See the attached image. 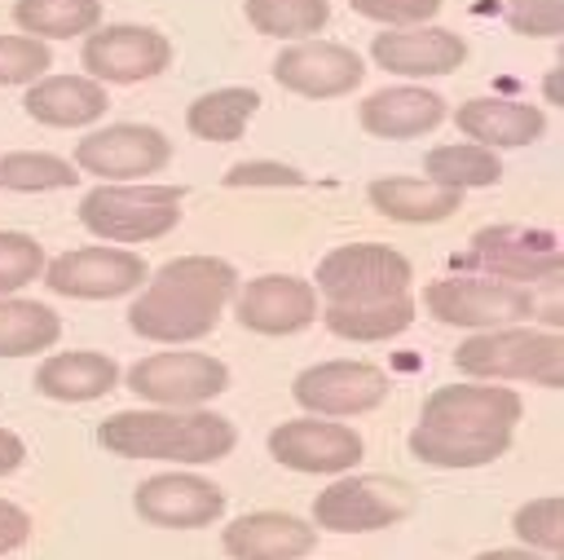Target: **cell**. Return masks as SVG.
Here are the masks:
<instances>
[{"instance_id":"obj_1","label":"cell","mask_w":564,"mask_h":560,"mask_svg":"<svg viewBox=\"0 0 564 560\" xmlns=\"http://www.w3.org/2000/svg\"><path fill=\"white\" fill-rule=\"evenodd\" d=\"M524 406L498 384H441L410 432V454L427 467H485L511 445Z\"/></svg>"},{"instance_id":"obj_2","label":"cell","mask_w":564,"mask_h":560,"mask_svg":"<svg viewBox=\"0 0 564 560\" xmlns=\"http://www.w3.org/2000/svg\"><path fill=\"white\" fill-rule=\"evenodd\" d=\"M141 287L145 291L132 300L128 326L141 340L185 344V340H203L216 326L225 300L238 287V273L229 260L216 256H176Z\"/></svg>"},{"instance_id":"obj_3","label":"cell","mask_w":564,"mask_h":560,"mask_svg":"<svg viewBox=\"0 0 564 560\" xmlns=\"http://www.w3.org/2000/svg\"><path fill=\"white\" fill-rule=\"evenodd\" d=\"M97 441L119 459H163V463H216L234 450L238 432L225 414L203 406L163 410H119L101 419Z\"/></svg>"},{"instance_id":"obj_4","label":"cell","mask_w":564,"mask_h":560,"mask_svg":"<svg viewBox=\"0 0 564 560\" xmlns=\"http://www.w3.org/2000/svg\"><path fill=\"white\" fill-rule=\"evenodd\" d=\"M454 366L471 379H533L542 388L564 384V344L555 331L489 326L454 348Z\"/></svg>"},{"instance_id":"obj_5","label":"cell","mask_w":564,"mask_h":560,"mask_svg":"<svg viewBox=\"0 0 564 560\" xmlns=\"http://www.w3.org/2000/svg\"><path fill=\"white\" fill-rule=\"evenodd\" d=\"M181 185H97L79 203V225L106 243H150L176 229Z\"/></svg>"},{"instance_id":"obj_6","label":"cell","mask_w":564,"mask_h":560,"mask_svg":"<svg viewBox=\"0 0 564 560\" xmlns=\"http://www.w3.org/2000/svg\"><path fill=\"white\" fill-rule=\"evenodd\" d=\"M414 278L410 260L397 247L383 243H344L317 260L313 291L326 295V304H352V300H379L405 291Z\"/></svg>"},{"instance_id":"obj_7","label":"cell","mask_w":564,"mask_h":560,"mask_svg":"<svg viewBox=\"0 0 564 560\" xmlns=\"http://www.w3.org/2000/svg\"><path fill=\"white\" fill-rule=\"evenodd\" d=\"M414 489L397 476H339L313 498L317 529L330 534H370L410 516Z\"/></svg>"},{"instance_id":"obj_8","label":"cell","mask_w":564,"mask_h":560,"mask_svg":"<svg viewBox=\"0 0 564 560\" xmlns=\"http://www.w3.org/2000/svg\"><path fill=\"white\" fill-rule=\"evenodd\" d=\"M423 309L445 326L489 331V326H511L529 317L533 291L502 278H441V282H427Z\"/></svg>"},{"instance_id":"obj_9","label":"cell","mask_w":564,"mask_h":560,"mask_svg":"<svg viewBox=\"0 0 564 560\" xmlns=\"http://www.w3.org/2000/svg\"><path fill=\"white\" fill-rule=\"evenodd\" d=\"M44 282L70 300H115L145 282V260L123 247H75L44 265Z\"/></svg>"},{"instance_id":"obj_10","label":"cell","mask_w":564,"mask_h":560,"mask_svg":"<svg viewBox=\"0 0 564 560\" xmlns=\"http://www.w3.org/2000/svg\"><path fill=\"white\" fill-rule=\"evenodd\" d=\"M229 384L225 362L207 353H154L128 370V388L154 406H203Z\"/></svg>"},{"instance_id":"obj_11","label":"cell","mask_w":564,"mask_h":560,"mask_svg":"<svg viewBox=\"0 0 564 560\" xmlns=\"http://www.w3.org/2000/svg\"><path fill=\"white\" fill-rule=\"evenodd\" d=\"M269 454L291 467V472H308V476H339L348 467H357V459L366 454L361 437L344 423H330L322 414L308 419H286L269 432Z\"/></svg>"},{"instance_id":"obj_12","label":"cell","mask_w":564,"mask_h":560,"mask_svg":"<svg viewBox=\"0 0 564 560\" xmlns=\"http://www.w3.org/2000/svg\"><path fill=\"white\" fill-rule=\"evenodd\" d=\"M291 397L322 419L335 414H366L388 397V375L370 362H322L295 375Z\"/></svg>"},{"instance_id":"obj_13","label":"cell","mask_w":564,"mask_h":560,"mask_svg":"<svg viewBox=\"0 0 564 560\" xmlns=\"http://www.w3.org/2000/svg\"><path fill=\"white\" fill-rule=\"evenodd\" d=\"M167 62H172V44L154 26H132V22L93 26L88 44H84V71L106 84L150 79V75L167 71Z\"/></svg>"},{"instance_id":"obj_14","label":"cell","mask_w":564,"mask_h":560,"mask_svg":"<svg viewBox=\"0 0 564 560\" xmlns=\"http://www.w3.org/2000/svg\"><path fill=\"white\" fill-rule=\"evenodd\" d=\"M172 159V141L150 123H110L88 132L75 146V168L106 176V181H132L150 176Z\"/></svg>"},{"instance_id":"obj_15","label":"cell","mask_w":564,"mask_h":560,"mask_svg":"<svg viewBox=\"0 0 564 560\" xmlns=\"http://www.w3.org/2000/svg\"><path fill=\"white\" fill-rule=\"evenodd\" d=\"M132 507L150 525L198 529V525H212L225 511V494L212 481L194 476V472H159V476H145L137 485Z\"/></svg>"},{"instance_id":"obj_16","label":"cell","mask_w":564,"mask_h":560,"mask_svg":"<svg viewBox=\"0 0 564 560\" xmlns=\"http://www.w3.org/2000/svg\"><path fill=\"white\" fill-rule=\"evenodd\" d=\"M370 57L392 71V75H410V79H427V75H449L467 62V44L454 31L441 26H388L370 40Z\"/></svg>"},{"instance_id":"obj_17","label":"cell","mask_w":564,"mask_h":560,"mask_svg":"<svg viewBox=\"0 0 564 560\" xmlns=\"http://www.w3.org/2000/svg\"><path fill=\"white\" fill-rule=\"evenodd\" d=\"M366 62L344 44H286L273 57V79L300 97H344L361 84Z\"/></svg>"},{"instance_id":"obj_18","label":"cell","mask_w":564,"mask_h":560,"mask_svg":"<svg viewBox=\"0 0 564 560\" xmlns=\"http://www.w3.org/2000/svg\"><path fill=\"white\" fill-rule=\"evenodd\" d=\"M313 317H317V291L313 282H300L291 273H264L238 291V322L256 335H295Z\"/></svg>"},{"instance_id":"obj_19","label":"cell","mask_w":564,"mask_h":560,"mask_svg":"<svg viewBox=\"0 0 564 560\" xmlns=\"http://www.w3.org/2000/svg\"><path fill=\"white\" fill-rule=\"evenodd\" d=\"M476 260L502 278V282H555L560 278V247L551 234H533V229H516V225H489L471 238Z\"/></svg>"},{"instance_id":"obj_20","label":"cell","mask_w":564,"mask_h":560,"mask_svg":"<svg viewBox=\"0 0 564 560\" xmlns=\"http://www.w3.org/2000/svg\"><path fill=\"white\" fill-rule=\"evenodd\" d=\"M220 542L234 560H300L313 551L317 529L286 511H247L225 525Z\"/></svg>"},{"instance_id":"obj_21","label":"cell","mask_w":564,"mask_h":560,"mask_svg":"<svg viewBox=\"0 0 564 560\" xmlns=\"http://www.w3.org/2000/svg\"><path fill=\"white\" fill-rule=\"evenodd\" d=\"M454 123L476 146L511 150V146L538 141L542 128H546V115L538 106H524V101H511V97H471L454 110Z\"/></svg>"},{"instance_id":"obj_22","label":"cell","mask_w":564,"mask_h":560,"mask_svg":"<svg viewBox=\"0 0 564 560\" xmlns=\"http://www.w3.org/2000/svg\"><path fill=\"white\" fill-rule=\"evenodd\" d=\"M361 128L370 137H388V141H405V137H423L445 119V101L432 88H379L361 101L357 110Z\"/></svg>"},{"instance_id":"obj_23","label":"cell","mask_w":564,"mask_h":560,"mask_svg":"<svg viewBox=\"0 0 564 560\" xmlns=\"http://www.w3.org/2000/svg\"><path fill=\"white\" fill-rule=\"evenodd\" d=\"M22 106L35 123L84 128L106 115V88L97 79H79V75H48V79H31Z\"/></svg>"},{"instance_id":"obj_24","label":"cell","mask_w":564,"mask_h":560,"mask_svg":"<svg viewBox=\"0 0 564 560\" xmlns=\"http://www.w3.org/2000/svg\"><path fill=\"white\" fill-rule=\"evenodd\" d=\"M370 207L383 212L388 220L436 225L463 207V190H445L436 181H414V176H379L370 181Z\"/></svg>"},{"instance_id":"obj_25","label":"cell","mask_w":564,"mask_h":560,"mask_svg":"<svg viewBox=\"0 0 564 560\" xmlns=\"http://www.w3.org/2000/svg\"><path fill=\"white\" fill-rule=\"evenodd\" d=\"M115 379H119V366L106 353H88V348L53 353L35 370V388L53 401H97L115 388Z\"/></svg>"},{"instance_id":"obj_26","label":"cell","mask_w":564,"mask_h":560,"mask_svg":"<svg viewBox=\"0 0 564 560\" xmlns=\"http://www.w3.org/2000/svg\"><path fill=\"white\" fill-rule=\"evenodd\" d=\"M326 331H335L339 340H357V344H375V340H392L414 322V300L405 291L397 295H379V300H352V304H326L322 309Z\"/></svg>"},{"instance_id":"obj_27","label":"cell","mask_w":564,"mask_h":560,"mask_svg":"<svg viewBox=\"0 0 564 560\" xmlns=\"http://www.w3.org/2000/svg\"><path fill=\"white\" fill-rule=\"evenodd\" d=\"M256 110H260L256 88H216V93H203L189 101L185 128L203 141H238Z\"/></svg>"},{"instance_id":"obj_28","label":"cell","mask_w":564,"mask_h":560,"mask_svg":"<svg viewBox=\"0 0 564 560\" xmlns=\"http://www.w3.org/2000/svg\"><path fill=\"white\" fill-rule=\"evenodd\" d=\"M62 322L40 300H13L0 295V357H31L57 344Z\"/></svg>"},{"instance_id":"obj_29","label":"cell","mask_w":564,"mask_h":560,"mask_svg":"<svg viewBox=\"0 0 564 560\" xmlns=\"http://www.w3.org/2000/svg\"><path fill=\"white\" fill-rule=\"evenodd\" d=\"M13 22L35 40H70V35H88L101 22V4L97 0H18Z\"/></svg>"},{"instance_id":"obj_30","label":"cell","mask_w":564,"mask_h":560,"mask_svg":"<svg viewBox=\"0 0 564 560\" xmlns=\"http://www.w3.org/2000/svg\"><path fill=\"white\" fill-rule=\"evenodd\" d=\"M423 172L427 181L445 185V190H480L494 185L502 176V163L489 146H436L423 154Z\"/></svg>"},{"instance_id":"obj_31","label":"cell","mask_w":564,"mask_h":560,"mask_svg":"<svg viewBox=\"0 0 564 560\" xmlns=\"http://www.w3.org/2000/svg\"><path fill=\"white\" fill-rule=\"evenodd\" d=\"M247 18L260 35L308 40L330 22V0H247Z\"/></svg>"},{"instance_id":"obj_32","label":"cell","mask_w":564,"mask_h":560,"mask_svg":"<svg viewBox=\"0 0 564 560\" xmlns=\"http://www.w3.org/2000/svg\"><path fill=\"white\" fill-rule=\"evenodd\" d=\"M66 185H75V163H66L57 154L18 150V154L0 159V190L35 194V190H66Z\"/></svg>"},{"instance_id":"obj_33","label":"cell","mask_w":564,"mask_h":560,"mask_svg":"<svg viewBox=\"0 0 564 560\" xmlns=\"http://www.w3.org/2000/svg\"><path fill=\"white\" fill-rule=\"evenodd\" d=\"M560 516H564V503L555 498V494H546V498H533V503H524L520 511H516V520H511V529H516V538L529 547V551H560L564 547V525H560Z\"/></svg>"},{"instance_id":"obj_34","label":"cell","mask_w":564,"mask_h":560,"mask_svg":"<svg viewBox=\"0 0 564 560\" xmlns=\"http://www.w3.org/2000/svg\"><path fill=\"white\" fill-rule=\"evenodd\" d=\"M44 269V251L31 234H18V229H0V295L35 282Z\"/></svg>"},{"instance_id":"obj_35","label":"cell","mask_w":564,"mask_h":560,"mask_svg":"<svg viewBox=\"0 0 564 560\" xmlns=\"http://www.w3.org/2000/svg\"><path fill=\"white\" fill-rule=\"evenodd\" d=\"M53 49L35 35H0V84H31L48 71Z\"/></svg>"},{"instance_id":"obj_36","label":"cell","mask_w":564,"mask_h":560,"mask_svg":"<svg viewBox=\"0 0 564 560\" xmlns=\"http://www.w3.org/2000/svg\"><path fill=\"white\" fill-rule=\"evenodd\" d=\"M502 13L511 31L533 40H551L564 31V0H502Z\"/></svg>"},{"instance_id":"obj_37","label":"cell","mask_w":564,"mask_h":560,"mask_svg":"<svg viewBox=\"0 0 564 560\" xmlns=\"http://www.w3.org/2000/svg\"><path fill=\"white\" fill-rule=\"evenodd\" d=\"M348 4L383 26H419L441 9V0H348Z\"/></svg>"},{"instance_id":"obj_38","label":"cell","mask_w":564,"mask_h":560,"mask_svg":"<svg viewBox=\"0 0 564 560\" xmlns=\"http://www.w3.org/2000/svg\"><path fill=\"white\" fill-rule=\"evenodd\" d=\"M225 185H234V190H242V185H304V172L273 163V159H247V163H234L225 172Z\"/></svg>"},{"instance_id":"obj_39","label":"cell","mask_w":564,"mask_h":560,"mask_svg":"<svg viewBox=\"0 0 564 560\" xmlns=\"http://www.w3.org/2000/svg\"><path fill=\"white\" fill-rule=\"evenodd\" d=\"M26 534H31V516H26L22 507H13V503H4V498H0V551L22 547V542H26Z\"/></svg>"},{"instance_id":"obj_40","label":"cell","mask_w":564,"mask_h":560,"mask_svg":"<svg viewBox=\"0 0 564 560\" xmlns=\"http://www.w3.org/2000/svg\"><path fill=\"white\" fill-rule=\"evenodd\" d=\"M22 459H26V445L18 441V432L0 428V476H9L13 467H22Z\"/></svg>"},{"instance_id":"obj_41","label":"cell","mask_w":564,"mask_h":560,"mask_svg":"<svg viewBox=\"0 0 564 560\" xmlns=\"http://www.w3.org/2000/svg\"><path fill=\"white\" fill-rule=\"evenodd\" d=\"M476 560H538V551H516V547H498V551H480Z\"/></svg>"},{"instance_id":"obj_42","label":"cell","mask_w":564,"mask_h":560,"mask_svg":"<svg viewBox=\"0 0 564 560\" xmlns=\"http://www.w3.org/2000/svg\"><path fill=\"white\" fill-rule=\"evenodd\" d=\"M546 97H551V106H560V71L546 75Z\"/></svg>"}]
</instances>
